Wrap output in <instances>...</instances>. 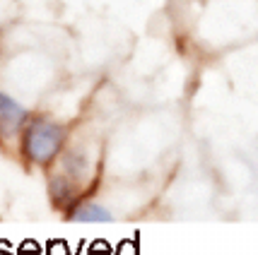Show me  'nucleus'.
Returning <instances> with one entry per match:
<instances>
[{"mask_svg":"<svg viewBox=\"0 0 258 255\" xmlns=\"http://www.w3.org/2000/svg\"><path fill=\"white\" fill-rule=\"evenodd\" d=\"M29 121V111L22 101H17L12 94L0 89V135L10 137L24 130V125Z\"/></svg>","mask_w":258,"mask_h":255,"instance_id":"f03ea898","label":"nucleus"},{"mask_svg":"<svg viewBox=\"0 0 258 255\" xmlns=\"http://www.w3.org/2000/svg\"><path fill=\"white\" fill-rule=\"evenodd\" d=\"M66 140V130L63 125L46 116H34L27 121L22 130V142H24V154L36 164H48L53 156L60 152Z\"/></svg>","mask_w":258,"mask_h":255,"instance_id":"f257e3e1","label":"nucleus"},{"mask_svg":"<svg viewBox=\"0 0 258 255\" xmlns=\"http://www.w3.org/2000/svg\"><path fill=\"white\" fill-rule=\"evenodd\" d=\"M73 219L75 222H111V212L101 205H82L73 212Z\"/></svg>","mask_w":258,"mask_h":255,"instance_id":"7ed1b4c3","label":"nucleus"}]
</instances>
